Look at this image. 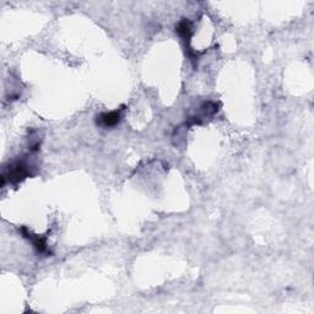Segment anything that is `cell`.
Wrapping results in <instances>:
<instances>
[{"instance_id": "obj_2", "label": "cell", "mask_w": 314, "mask_h": 314, "mask_svg": "<svg viewBox=\"0 0 314 314\" xmlns=\"http://www.w3.org/2000/svg\"><path fill=\"white\" fill-rule=\"evenodd\" d=\"M21 233L25 238H27L29 241H31V243L33 244L34 249H36L38 253H44L47 251V243H46V239L41 238L37 234H32L26 227H22L21 228Z\"/></svg>"}, {"instance_id": "obj_4", "label": "cell", "mask_w": 314, "mask_h": 314, "mask_svg": "<svg viewBox=\"0 0 314 314\" xmlns=\"http://www.w3.org/2000/svg\"><path fill=\"white\" fill-rule=\"evenodd\" d=\"M175 31H177V33L179 34L187 43H189L190 37H192V24H190L189 20L183 19L182 21L177 25Z\"/></svg>"}, {"instance_id": "obj_1", "label": "cell", "mask_w": 314, "mask_h": 314, "mask_svg": "<svg viewBox=\"0 0 314 314\" xmlns=\"http://www.w3.org/2000/svg\"><path fill=\"white\" fill-rule=\"evenodd\" d=\"M29 166H27L25 162H22V161H17V162L12 163V165L10 166L6 174L4 173V174L1 175V178L7 177L9 182L17 183V182H21L22 179H25V178L29 177Z\"/></svg>"}, {"instance_id": "obj_3", "label": "cell", "mask_w": 314, "mask_h": 314, "mask_svg": "<svg viewBox=\"0 0 314 314\" xmlns=\"http://www.w3.org/2000/svg\"><path fill=\"white\" fill-rule=\"evenodd\" d=\"M97 123L105 128H112L117 125L120 120V113L118 111H112V112L102 113L100 117H97Z\"/></svg>"}]
</instances>
